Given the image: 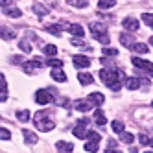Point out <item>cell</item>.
Segmentation results:
<instances>
[{
    "mask_svg": "<svg viewBox=\"0 0 153 153\" xmlns=\"http://www.w3.org/2000/svg\"><path fill=\"white\" fill-rule=\"evenodd\" d=\"M142 20H144V24L153 28V15L151 13H144V15H142Z\"/></svg>",
    "mask_w": 153,
    "mask_h": 153,
    "instance_id": "d6a6232c",
    "label": "cell"
},
{
    "mask_svg": "<svg viewBox=\"0 0 153 153\" xmlns=\"http://www.w3.org/2000/svg\"><path fill=\"white\" fill-rule=\"evenodd\" d=\"M105 153H122V151H118V149H114V148H107Z\"/></svg>",
    "mask_w": 153,
    "mask_h": 153,
    "instance_id": "b9f144b4",
    "label": "cell"
},
{
    "mask_svg": "<svg viewBox=\"0 0 153 153\" xmlns=\"http://www.w3.org/2000/svg\"><path fill=\"white\" fill-rule=\"evenodd\" d=\"M22 68H24V70H26L28 74H31V72H33V68H35V67H33V65H31V61H24V63H22Z\"/></svg>",
    "mask_w": 153,
    "mask_h": 153,
    "instance_id": "836d02e7",
    "label": "cell"
},
{
    "mask_svg": "<svg viewBox=\"0 0 153 153\" xmlns=\"http://www.w3.org/2000/svg\"><path fill=\"white\" fill-rule=\"evenodd\" d=\"M149 146H151V148H153V138H151V140H149Z\"/></svg>",
    "mask_w": 153,
    "mask_h": 153,
    "instance_id": "7bdbcfd3",
    "label": "cell"
},
{
    "mask_svg": "<svg viewBox=\"0 0 153 153\" xmlns=\"http://www.w3.org/2000/svg\"><path fill=\"white\" fill-rule=\"evenodd\" d=\"M52 78L56 81H65V79H67V74H65L61 68H53L52 70Z\"/></svg>",
    "mask_w": 153,
    "mask_h": 153,
    "instance_id": "d6986e66",
    "label": "cell"
},
{
    "mask_svg": "<svg viewBox=\"0 0 153 153\" xmlns=\"http://www.w3.org/2000/svg\"><path fill=\"white\" fill-rule=\"evenodd\" d=\"M89 122H91V120H87V118L79 120V124L72 129L74 137H78V138H85V137H87V133H89V131H85V126H89Z\"/></svg>",
    "mask_w": 153,
    "mask_h": 153,
    "instance_id": "277c9868",
    "label": "cell"
},
{
    "mask_svg": "<svg viewBox=\"0 0 153 153\" xmlns=\"http://www.w3.org/2000/svg\"><path fill=\"white\" fill-rule=\"evenodd\" d=\"M85 151L96 153V151H98V144H96V142H87V144H85Z\"/></svg>",
    "mask_w": 153,
    "mask_h": 153,
    "instance_id": "f1b7e54d",
    "label": "cell"
},
{
    "mask_svg": "<svg viewBox=\"0 0 153 153\" xmlns=\"http://www.w3.org/2000/svg\"><path fill=\"white\" fill-rule=\"evenodd\" d=\"M100 78H102V81L109 87V89H113L114 92H118L120 89H122V79L118 78V74L114 70H107V68L100 70Z\"/></svg>",
    "mask_w": 153,
    "mask_h": 153,
    "instance_id": "6da1fadb",
    "label": "cell"
},
{
    "mask_svg": "<svg viewBox=\"0 0 153 153\" xmlns=\"http://www.w3.org/2000/svg\"><path fill=\"white\" fill-rule=\"evenodd\" d=\"M116 2L114 0H100V2H98V7L100 9H109V7H113Z\"/></svg>",
    "mask_w": 153,
    "mask_h": 153,
    "instance_id": "d4e9b609",
    "label": "cell"
},
{
    "mask_svg": "<svg viewBox=\"0 0 153 153\" xmlns=\"http://www.w3.org/2000/svg\"><path fill=\"white\" fill-rule=\"evenodd\" d=\"M17 118L20 120V122H28V120H30V111H26V109H24V111H19Z\"/></svg>",
    "mask_w": 153,
    "mask_h": 153,
    "instance_id": "83f0119b",
    "label": "cell"
},
{
    "mask_svg": "<svg viewBox=\"0 0 153 153\" xmlns=\"http://www.w3.org/2000/svg\"><path fill=\"white\" fill-rule=\"evenodd\" d=\"M94 122H96L98 126H103V124H105V116H103V111H102V109H96V111H94Z\"/></svg>",
    "mask_w": 153,
    "mask_h": 153,
    "instance_id": "ffe728a7",
    "label": "cell"
},
{
    "mask_svg": "<svg viewBox=\"0 0 153 153\" xmlns=\"http://www.w3.org/2000/svg\"><path fill=\"white\" fill-rule=\"evenodd\" d=\"M56 148L61 151V153H70L72 149H74V146L70 144V142H63V140H59L57 144H56Z\"/></svg>",
    "mask_w": 153,
    "mask_h": 153,
    "instance_id": "7c38bea8",
    "label": "cell"
},
{
    "mask_svg": "<svg viewBox=\"0 0 153 153\" xmlns=\"http://www.w3.org/2000/svg\"><path fill=\"white\" fill-rule=\"evenodd\" d=\"M31 65H33V67H45V61L41 57H35V59H31Z\"/></svg>",
    "mask_w": 153,
    "mask_h": 153,
    "instance_id": "8d00e7d4",
    "label": "cell"
},
{
    "mask_svg": "<svg viewBox=\"0 0 153 153\" xmlns=\"http://www.w3.org/2000/svg\"><path fill=\"white\" fill-rule=\"evenodd\" d=\"M131 63L135 65V67L142 68V70H148V72H153V63L151 61H146V59H138V57H133Z\"/></svg>",
    "mask_w": 153,
    "mask_h": 153,
    "instance_id": "8992f818",
    "label": "cell"
},
{
    "mask_svg": "<svg viewBox=\"0 0 153 153\" xmlns=\"http://www.w3.org/2000/svg\"><path fill=\"white\" fill-rule=\"evenodd\" d=\"M68 31H70L74 37H79V39L85 35V33H83V28H81L79 24H70V26H68Z\"/></svg>",
    "mask_w": 153,
    "mask_h": 153,
    "instance_id": "5bb4252c",
    "label": "cell"
},
{
    "mask_svg": "<svg viewBox=\"0 0 153 153\" xmlns=\"http://www.w3.org/2000/svg\"><path fill=\"white\" fill-rule=\"evenodd\" d=\"M0 37H2V39H6V41H11V39H15L17 35L13 33V30H9V28H4V26H0Z\"/></svg>",
    "mask_w": 153,
    "mask_h": 153,
    "instance_id": "8fae6325",
    "label": "cell"
},
{
    "mask_svg": "<svg viewBox=\"0 0 153 153\" xmlns=\"http://www.w3.org/2000/svg\"><path fill=\"white\" fill-rule=\"evenodd\" d=\"M42 50H45V53L48 56V59H50V57H53V56L57 53V46H56V45H46Z\"/></svg>",
    "mask_w": 153,
    "mask_h": 153,
    "instance_id": "7402d4cb",
    "label": "cell"
},
{
    "mask_svg": "<svg viewBox=\"0 0 153 153\" xmlns=\"http://www.w3.org/2000/svg\"><path fill=\"white\" fill-rule=\"evenodd\" d=\"M149 41H151V45H153V37H151V39H149Z\"/></svg>",
    "mask_w": 153,
    "mask_h": 153,
    "instance_id": "ee69618b",
    "label": "cell"
},
{
    "mask_svg": "<svg viewBox=\"0 0 153 153\" xmlns=\"http://www.w3.org/2000/svg\"><path fill=\"white\" fill-rule=\"evenodd\" d=\"M146 153H151V151H146Z\"/></svg>",
    "mask_w": 153,
    "mask_h": 153,
    "instance_id": "f6af8a7d",
    "label": "cell"
},
{
    "mask_svg": "<svg viewBox=\"0 0 153 153\" xmlns=\"http://www.w3.org/2000/svg\"><path fill=\"white\" fill-rule=\"evenodd\" d=\"M72 63H74L76 68H87V67H91V59L85 57V56H74Z\"/></svg>",
    "mask_w": 153,
    "mask_h": 153,
    "instance_id": "52a82bcc",
    "label": "cell"
},
{
    "mask_svg": "<svg viewBox=\"0 0 153 153\" xmlns=\"http://www.w3.org/2000/svg\"><path fill=\"white\" fill-rule=\"evenodd\" d=\"M46 65H50V67H53V68H61V67H63V61L53 59V57H52V59H48V61H46Z\"/></svg>",
    "mask_w": 153,
    "mask_h": 153,
    "instance_id": "4dcf8cb0",
    "label": "cell"
},
{
    "mask_svg": "<svg viewBox=\"0 0 153 153\" xmlns=\"http://www.w3.org/2000/svg\"><path fill=\"white\" fill-rule=\"evenodd\" d=\"M72 45H74V46H79V45H83V41H81V39H72ZM83 46H85V45H83Z\"/></svg>",
    "mask_w": 153,
    "mask_h": 153,
    "instance_id": "60d3db41",
    "label": "cell"
},
{
    "mask_svg": "<svg viewBox=\"0 0 153 153\" xmlns=\"http://www.w3.org/2000/svg\"><path fill=\"white\" fill-rule=\"evenodd\" d=\"M22 135H24V140L28 142V144H35V142H37V137H35V133H33V131L24 129V131H22Z\"/></svg>",
    "mask_w": 153,
    "mask_h": 153,
    "instance_id": "e0dca14e",
    "label": "cell"
},
{
    "mask_svg": "<svg viewBox=\"0 0 153 153\" xmlns=\"http://www.w3.org/2000/svg\"><path fill=\"white\" fill-rule=\"evenodd\" d=\"M4 11H6V15H9V17H13V19H19L20 15H22V11H20L19 7H13V6H7V7L4 9Z\"/></svg>",
    "mask_w": 153,
    "mask_h": 153,
    "instance_id": "ac0fdd59",
    "label": "cell"
},
{
    "mask_svg": "<svg viewBox=\"0 0 153 153\" xmlns=\"http://www.w3.org/2000/svg\"><path fill=\"white\" fill-rule=\"evenodd\" d=\"M126 87L129 91H137L138 87H140V79L138 78H127L126 79Z\"/></svg>",
    "mask_w": 153,
    "mask_h": 153,
    "instance_id": "2e32d148",
    "label": "cell"
},
{
    "mask_svg": "<svg viewBox=\"0 0 153 153\" xmlns=\"http://www.w3.org/2000/svg\"><path fill=\"white\" fill-rule=\"evenodd\" d=\"M133 50H135V52H138V53H148V52H149V48L144 45V42H138V45H135V46H133Z\"/></svg>",
    "mask_w": 153,
    "mask_h": 153,
    "instance_id": "4316f807",
    "label": "cell"
},
{
    "mask_svg": "<svg viewBox=\"0 0 153 153\" xmlns=\"http://www.w3.org/2000/svg\"><path fill=\"white\" fill-rule=\"evenodd\" d=\"M91 103L89 102H76V109L78 111H81V113H87V111H91Z\"/></svg>",
    "mask_w": 153,
    "mask_h": 153,
    "instance_id": "603a6c76",
    "label": "cell"
},
{
    "mask_svg": "<svg viewBox=\"0 0 153 153\" xmlns=\"http://www.w3.org/2000/svg\"><path fill=\"white\" fill-rule=\"evenodd\" d=\"M103 53H105V56H116V53H118V50L116 48H103Z\"/></svg>",
    "mask_w": 153,
    "mask_h": 153,
    "instance_id": "d590c367",
    "label": "cell"
},
{
    "mask_svg": "<svg viewBox=\"0 0 153 153\" xmlns=\"http://www.w3.org/2000/svg\"><path fill=\"white\" fill-rule=\"evenodd\" d=\"M9 137H11V133H9V131H7V129H0V138H2V140H4V138L7 140Z\"/></svg>",
    "mask_w": 153,
    "mask_h": 153,
    "instance_id": "74e56055",
    "label": "cell"
},
{
    "mask_svg": "<svg viewBox=\"0 0 153 153\" xmlns=\"http://www.w3.org/2000/svg\"><path fill=\"white\" fill-rule=\"evenodd\" d=\"M138 140H140V144H149L148 135H138Z\"/></svg>",
    "mask_w": 153,
    "mask_h": 153,
    "instance_id": "f35d334b",
    "label": "cell"
},
{
    "mask_svg": "<svg viewBox=\"0 0 153 153\" xmlns=\"http://www.w3.org/2000/svg\"><path fill=\"white\" fill-rule=\"evenodd\" d=\"M138 20L137 19H124V28L129 30V31H137L138 30Z\"/></svg>",
    "mask_w": 153,
    "mask_h": 153,
    "instance_id": "9c48e42d",
    "label": "cell"
},
{
    "mask_svg": "<svg viewBox=\"0 0 153 153\" xmlns=\"http://www.w3.org/2000/svg\"><path fill=\"white\" fill-rule=\"evenodd\" d=\"M113 131L114 133H124V122H113Z\"/></svg>",
    "mask_w": 153,
    "mask_h": 153,
    "instance_id": "1f68e13d",
    "label": "cell"
},
{
    "mask_svg": "<svg viewBox=\"0 0 153 153\" xmlns=\"http://www.w3.org/2000/svg\"><path fill=\"white\" fill-rule=\"evenodd\" d=\"M35 126L39 131H45L46 133V131H52L56 124L50 120V114L46 111H39V113H35Z\"/></svg>",
    "mask_w": 153,
    "mask_h": 153,
    "instance_id": "7a4b0ae2",
    "label": "cell"
},
{
    "mask_svg": "<svg viewBox=\"0 0 153 153\" xmlns=\"http://www.w3.org/2000/svg\"><path fill=\"white\" fill-rule=\"evenodd\" d=\"M89 102H91V103H96V105H102V103L105 102V98H103V94H100V92H92V94H89Z\"/></svg>",
    "mask_w": 153,
    "mask_h": 153,
    "instance_id": "4fadbf2b",
    "label": "cell"
},
{
    "mask_svg": "<svg viewBox=\"0 0 153 153\" xmlns=\"http://www.w3.org/2000/svg\"><path fill=\"white\" fill-rule=\"evenodd\" d=\"M7 98V85H6V78L0 74V102H6Z\"/></svg>",
    "mask_w": 153,
    "mask_h": 153,
    "instance_id": "30bf717a",
    "label": "cell"
},
{
    "mask_svg": "<svg viewBox=\"0 0 153 153\" xmlns=\"http://www.w3.org/2000/svg\"><path fill=\"white\" fill-rule=\"evenodd\" d=\"M68 4H72V6H78V7H87V4H89V2H85V0H83V2H68Z\"/></svg>",
    "mask_w": 153,
    "mask_h": 153,
    "instance_id": "ab89813d",
    "label": "cell"
},
{
    "mask_svg": "<svg viewBox=\"0 0 153 153\" xmlns=\"http://www.w3.org/2000/svg\"><path fill=\"white\" fill-rule=\"evenodd\" d=\"M120 138H122V142H126V144H131V142L135 140V135L133 133H122Z\"/></svg>",
    "mask_w": 153,
    "mask_h": 153,
    "instance_id": "f546056e",
    "label": "cell"
},
{
    "mask_svg": "<svg viewBox=\"0 0 153 153\" xmlns=\"http://www.w3.org/2000/svg\"><path fill=\"white\" fill-rule=\"evenodd\" d=\"M78 79H79L81 85H91V83L94 81V78H92L91 74H87V72H79V74H78Z\"/></svg>",
    "mask_w": 153,
    "mask_h": 153,
    "instance_id": "9a60e30c",
    "label": "cell"
},
{
    "mask_svg": "<svg viewBox=\"0 0 153 153\" xmlns=\"http://www.w3.org/2000/svg\"><path fill=\"white\" fill-rule=\"evenodd\" d=\"M85 138H89V142H96V144H98V142L102 140V137L98 135L96 131H89V133H87V137H85Z\"/></svg>",
    "mask_w": 153,
    "mask_h": 153,
    "instance_id": "484cf974",
    "label": "cell"
},
{
    "mask_svg": "<svg viewBox=\"0 0 153 153\" xmlns=\"http://www.w3.org/2000/svg\"><path fill=\"white\" fill-rule=\"evenodd\" d=\"M120 42H122L126 48H131V46H135V37L131 33H122L120 35Z\"/></svg>",
    "mask_w": 153,
    "mask_h": 153,
    "instance_id": "ba28073f",
    "label": "cell"
},
{
    "mask_svg": "<svg viewBox=\"0 0 153 153\" xmlns=\"http://www.w3.org/2000/svg\"><path fill=\"white\" fill-rule=\"evenodd\" d=\"M33 11H35L37 15H46V13L50 11V7H46V6H42L41 2H37V4H33Z\"/></svg>",
    "mask_w": 153,
    "mask_h": 153,
    "instance_id": "44dd1931",
    "label": "cell"
},
{
    "mask_svg": "<svg viewBox=\"0 0 153 153\" xmlns=\"http://www.w3.org/2000/svg\"><path fill=\"white\" fill-rule=\"evenodd\" d=\"M91 31H92V37L98 39L100 42H109V33H107V26L102 22H91Z\"/></svg>",
    "mask_w": 153,
    "mask_h": 153,
    "instance_id": "3957f363",
    "label": "cell"
},
{
    "mask_svg": "<svg viewBox=\"0 0 153 153\" xmlns=\"http://www.w3.org/2000/svg\"><path fill=\"white\" fill-rule=\"evenodd\" d=\"M19 48H22V52H31V46H30V42L28 41H20V45H19Z\"/></svg>",
    "mask_w": 153,
    "mask_h": 153,
    "instance_id": "e575fe53",
    "label": "cell"
},
{
    "mask_svg": "<svg viewBox=\"0 0 153 153\" xmlns=\"http://www.w3.org/2000/svg\"><path fill=\"white\" fill-rule=\"evenodd\" d=\"M35 102H37L39 105H46V103H50V102H52V94H50V91H45V89L37 91V92H35Z\"/></svg>",
    "mask_w": 153,
    "mask_h": 153,
    "instance_id": "5b68a950",
    "label": "cell"
},
{
    "mask_svg": "<svg viewBox=\"0 0 153 153\" xmlns=\"http://www.w3.org/2000/svg\"><path fill=\"white\" fill-rule=\"evenodd\" d=\"M46 30L50 31V33H53V35H61L63 26H61V24H48V26H46Z\"/></svg>",
    "mask_w": 153,
    "mask_h": 153,
    "instance_id": "cb8c5ba5",
    "label": "cell"
}]
</instances>
